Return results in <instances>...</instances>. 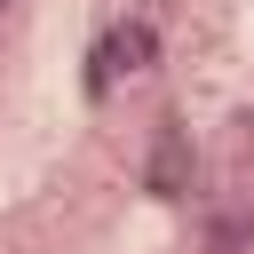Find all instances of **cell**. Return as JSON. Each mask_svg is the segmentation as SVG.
<instances>
[{
	"label": "cell",
	"instance_id": "1",
	"mask_svg": "<svg viewBox=\"0 0 254 254\" xmlns=\"http://www.w3.org/2000/svg\"><path fill=\"white\" fill-rule=\"evenodd\" d=\"M95 40H103V56H111L119 87H135V79H159V71H167V32H159V16H151V8H119Z\"/></svg>",
	"mask_w": 254,
	"mask_h": 254
},
{
	"label": "cell",
	"instance_id": "4",
	"mask_svg": "<svg viewBox=\"0 0 254 254\" xmlns=\"http://www.w3.org/2000/svg\"><path fill=\"white\" fill-rule=\"evenodd\" d=\"M16 8H24V0H0V16H16Z\"/></svg>",
	"mask_w": 254,
	"mask_h": 254
},
{
	"label": "cell",
	"instance_id": "2",
	"mask_svg": "<svg viewBox=\"0 0 254 254\" xmlns=\"http://www.w3.org/2000/svg\"><path fill=\"white\" fill-rule=\"evenodd\" d=\"M190 175H198V143H190V127H183V119H159L151 159H143V190H151L159 206H175V198L190 190Z\"/></svg>",
	"mask_w": 254,
	"mask_h": 254
},
{
	"label": "cell",
	"instance_id": "3",
	"mask_svg": "<svg viewBox=\"0 0 254 254\" xmlns=\"http://www.w3.org/2000/svg\"><path fill=\"white\" fill-rule=\"evenodd\" d=\"M190 254H254V206H238V198L198 206V222H190Z\"/></svg>",
	"mask_w": 254,
	"mask_h": 254
}]
</instances>
